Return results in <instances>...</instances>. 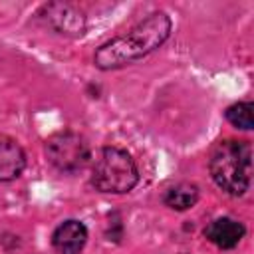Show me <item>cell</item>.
<instances>
[{
	"label": "cell",
	"mask_w": 254,
	"mask_h": 254,
	"mask_svg": "<svg viewBox=\"0 0 254 254\" xmlns=\"http://www.w3.org/2000/svg\"><path fill=\"white\" fill-rule=\"evenodd\" d=\"M210 175L228 194H242L250 185L252 149L244 141H222L210 157Z\"/></svg>",
	"instance_id": "obj_2"
},
{
	"label": "cell",
	"mask_w": 254,
	"mask_h": 254,
	"mask_svg": "<svg viewBox=\"0 0 254 254\" xmlns=\"http://www.w3.org/2000/svg\"><path fill=\"white\" fill-rule=\"evenodd\" d=\"M196 198H198V189L194 185L181 183V185H177V187L167 190L165 204L175 208V210H187L196 202Z\"/></svg>",
	"instance_id": "obj_9"
},
{
	"label": "cell",
	"mask_w": 254,
	"mask_h": 254,
	"mask_svg": "<svg viewBox=\"0 0 254 254\" xmlns=\"http://www.w3.org/2000/svg\"><path fill=\"white\" fill-rule=\"evenodd\" d=\"M169 32H171L169 16L163 12H155L147 20L137 24L133 30H129L127 34L103 44L95 52L93 62L99 69L123 67L131 62L147 56L155 48H159L169 38Z\"/></svg>",
	"instance_id": "obj_1"
},
{
	"label": "cell",
	"mask_w": 254,
	"mask_h": 254,
	"mask_svg": "<svg viewBox=\"0 0 254 254\" xmlns=\"http://www.w3.org/2000/svg\"><path fill=\"white\" fill-rule=\"evenodd\" d=\"M254 105L252 103H234L226 109V119L238 129H252L254 127Z\"/></svg>",
	"instance_id": "obj_10"
},
{
	"label": "cell",
	"mask_w": 254,
	"mask_h": 254,
	"mask_svg": "<svg viewBox=\"0 0 254 254\" xmlns=\"http://www.w3.org/2000/svg\"><path fill=\"white\" fill-rule=\"evenodd\" d=\"M26 165L22 147L12 139H0V181H12L20 177Z\"/></svg>",
	"instance_id": "obj_8"
},
{
	"label": "cell",
	"mask_w": 254,
	"mask_h": 254,
	"mask_svg": "<svg viewBox=\"0 0 254 254\" xmlns=\"http://www.w3.org/2000/svg\"><path fill=\"white\" fill-rule=\"evenodd\" d=\"M46 18L58 32L64 34H81L85 26L83 14L69 4H60V2L50 4L46 8Z\"/></svg>",
	"instance_id": "obj_6"
},
{
	"label": "cell",
	"mask_w": 254,
	"mask_h": 254,
	"mask_svg": "<svg viewBox=\"0 0 254 254\" xmlns=\"http://www.w3.org/2000/svg\"><path fill=\"white\" fill-rule=\"evenodd\" d=\"M139 181L137 167L131 155L117 147H105L99 151L93 169L91 183L101 192H129Z\"/></svg>",
	"instance_id": "obj_3"
},
{
	"label": "cell",
	"mask_w": 254,
	"mask_h": 254,
	"mask_svg": "<svg viewBox=\"0 0 254 254\" xmlns=\"http://www.w3.org/2000/svg\"><path fill=\"white\" fill-rule=\"evenodd\" d=\"M87 240V228L79 220H65L62 222L54 236L52 244L58 254H79Z\"/></svg>",
	"instance_id": "obj_5"
},
{
	"label": "cell",
	"mask_w": 254,
	"mask_h": 254,
	"mask_svg": "<svg viewBox=\"0 0 254 254\" xmlns=\"http://www.w3.org/2000/svg\"><path fill=\"white\" fill-rule=\"evenodd\" d=\"M46 157L58 171L73 173L87 163L89 145L81 135L73 131H62L46 141Z\"/></svg>",
	"instance_id": "obj_4"
},
{
	"label": "cell",
	"mask_w": 254,
	"mask_h": 254,
	"mask_svg": "<svg viewBox=\"0 0 254 254\" xmlns=\"http://www.w3.org/2000/svg\"><path fill=\"white\" fill-rule=\"evenodd\" d=\"M204 236L218 248H232L244 236V226L232 218H218L206 226Z\"/></svg>",
	"instance_id": "obj_7"
}]
</instances>
